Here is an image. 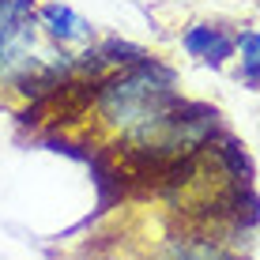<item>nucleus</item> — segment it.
Wrapping results in <instances>:
<instances>
[{
	"mask_svg": "<svg viewBox=\"0 0 260 260\" xmlns=\"http://www.w3.org/2000/svg\"><path fill=\"white\" fill-rule=\"evenodd\" d=\"M177 102V72L147 53L143 60L106 72L94 83L91 117L110 136H117L124 151H140L162 136Z\"/></svg>",
	"mask_w": 260,
	"mask_h": 260,
	"instance_id": "obj_1",
	"label": "nucleus"
},
{
	"mask_svg": "<svg viewBox=\"0 0 260 260\" xmlns=\"http://www.w3.org/2000/svg\"><path fill=\"white\" fill-rule=\"evenodd\" d=\"M34 8L38 0H0V83L4 87L34 64V49L42 42Z\"/></svg>",
	"mask_w": 260,
	"mask_h": 260,
	"instance_id": "obj_2",
	"label": "nucleus"
},
{
	"mask_svg": "<svg viewBox=\"0 0 260 260\" xmlns=\"http://www.w3.org/2000/svg\"><path fill=\"white\" fill-rule=\"evenodd\" d=\"M34 19H38L42 38L53 42V46L72 49V46H87V42H94L91 19H83V15H79L72 4H64V0H42V4L34 8Z\"/></svg>",
	"mask_w": 260,
	"mask_h": 260,
	"instance_id": "obj_3",
	"label": "nucleus"
},
{
	"mask_svg": "<svg viewBox=\"0 0 260 260\" xmlns=\"http://www.w3.org/2000/svg\"><path fill=\"white\" fill-rule=\"evenodd\" d=\"M181 49L189 57L204 60V64H211V68H222L238 53V38L222 23H192L181 34Z\"/></svg>",
	"mask_w": 260,
	"mask_h": 260,
	"instance_id": "obj_4",
	"label": "nucleus"
},
{
	"mask_svg": "<svg viewBox=\"0 0 260 260\" xmlns=\"http://www.w3.org/2000/svg\"><path fill=\"white\" fill-rule=\"evenodd\" d=\"M226 256H230L226 238H219L211 226L177 230L162 245V260H226Z\"/></svg>",
	"mask_w": 260,
	"mask_h": 260,
	"instance_id": "obj_5",
	"label": "nucleus"
},
{
	"mask_svg": "<svg viewBox=\"0 0 260 260\" xmlns=\"http://www.w3.org/2000/svg\"><path fill=\"white\" fill-rule=\"evenodd\" d=\"M238 76L245 87H260V30H238Z\"/></svg>",
	"mask_w": 260,
	"mask_h": 260,
	"instance_id": "obj_6",
	"label": "nucleus"
},
{
	"mask_svg": "<svg viewBox=\"0 0 260 260\" xmlns=\"http://www.w3.org/2000/svg\"><path fill=\"white\" fill-rule=\"evenodd\" d=\"M98 53H102V60H106V68H128V64H136V60L147 57V49L136 46V42H128V38H102V42H94Z\"/></svg>",
	"mask_w": 260,
	"mask_h": 260,
	"instance_id": "obj_7",
	"label": "nucleus"
},
{
	"mask_svg": "<svg viewBox=\"0 0 260 260\" xmlns=\"http://www.w3.org/2000/svg\"><path fill=\"white\" fill-rule=\"evenodd\" d=\"M226 260H241V256H234V253H230V256H226Z\"/></svg>",
	"mask_w": 260,
	"mask_h": 260,
	"instance_id": "obj_8",
	"label": "nucleus"
}]
</instances>
